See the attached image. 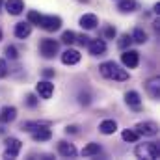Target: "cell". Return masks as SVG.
<instances>
[{
    "mask_svg": "<svg viewBox=\"0 0 160 160\" xmlns=\"http://www.w3.org/2000/svg\"><path fill=\"white\" fill-rule=\"evenodd\" d=\"M116 36H118V32H116L114 26H106V28H104V38H106V39H114Z\"/></svg>",
    "mask_w": 160,
    "mask_h": 160,
    "instance_id": "4dcf8cb0",
    "label": "cell"
},
{
    "mask_svg": "<svg viewBox=\"0 0 160 160\" xmlns=\"http://www.w3.org/2000/svg\"><path fill=\"white\" fill-rule=\"evenodd\" d=\"M36 91L41 99H50L54 93V84H50L48 80H41L39 84L36 86Z\"/></svg>",
    "mask_w": 160,
    "mask_h": 160,
    "instance_id": "30bf717a",
    "label": "cell"
},
{
    "mask_svg": "<svg viewBox=\"0 0 160 160\" xmlns=\"http://www.w3.org/2000/svg\"><path fill=\"white\" fill-rule=\"evenodd\" d=\"M0 41H2V30H0Z\"/></svg>",
    "mask_w": 160,
    "mask_h": 160,
    "instance_id": "8d00e7d4",
    "label": "cell"
},
{
    "mask_svg": "<svg viewBox=\"0 0 160 160\" xmlns=\"http://www.w3.org/2000/svg\"><path fill=\"white\" fill-rule=\"evenodd\" d=\"M116 130H118V123L114 119H104L99 125V132L104 134V136H110V134H114Z\"/></svg>",
    "mask_w": 160,
    "mask_h": 160,
    "instance_id": "d6986e66",
    "label": "cell"
},
{
    "mask_svg": "<svg viewBox=\"0 0 160 160\" xmlns=\"http://www.w3.org/2000/svg\"><path fill=\"white\" fill-rule=\"evenodd\" d=\"M125 102L134 110H142V99H140L138 91H127L125 93Z\"/></svg>",
    "mask_w": 160,
    "mask_h": 160,
    "instance_id": "5bb4252c",
    "label": "cell"
},
{
    "mask_svg": "<svg viewBox=\"0 0 160 160\" xmlns=\"http://www.w3.org/2000/svg\"><path fill=\"white\" fill-rule=\"evenodd\" d=\"M43 77H45V78L54 77V69H43Z\"/></svg>",
    "mask_w": 160,
    "mask_h": 160,
    "instance_id": "836d02e7",
    "label": "cell"
},
{
    "mask_svg": "<svg viewBox=\"0 0 160 160\" xmlns=\"http://www.w3.org/2000/svg\"><path fill=\"white\" fill-rule=\"evenodd\" d=\"M155 11H157V13H160V2H158V4H155Z\"/></svg>",
    "mask_w": 160,
    "mask_h": 160,
    "instance_id": "d590c367",
    "label": "cell"
},
{
    "mask_svg": "<svg viewBox=\"0 0 160 160\" xmlns=\"http://www.w3.org/2000/svg\"><path fill=\"white\" fill-rule=\"evenodd\" d=\"M6 11L9 15H21L24 11V2L22 0H6Z\"/></svg>",
    "mask_w": 160,
    "mask_h": 160,
    "instance_id": "9a60e30c",
    "label": "cell"
},
{
    "mask_svg": "<svg viewBox=\"0 0 160 160\" xmlns=\"http://www.w3.org/2000/svg\"><path fill=\"white\" fill-rule=\"evenodd\" d=\"M65 132H67V134H75V132H77V127H75V125H71V127H67V128H65Z\"/></svg>",
    "mask_w": 160,
    "mask_h": 160,
    "instance_id": "e575fe53",
    "label": "cell"
},
{
    "mask_svg": "<svg viewBox=\"0 0 160 160\" xmlns=\"http://www.w3.org/2000/svg\"><path fill=\"white\" fill-rule=\"evenodd\" d=\"M78 2H89V0H78Z\"/></svg>",
    "mask_w": 160,
    "mask_h": 160,
    "instance_id": "74e56055",
    "label": "cell"
},
{
    "mask_svg": "<svg viewBox=\"0 0 160 160\" xmlns=\"http://www.w3.org/2000/svg\"><path fill=\"white\" fill-rule=\"evenodd\" d=\"M15 118H17V108L15 106H4L0 110V123L2 125H8V123L15 121Z\"/></svg>",
    "mask_w": 160,
    "mask_h": 160,
    "instance_id": "4fadbf2b",
    "label": "cell"
},
{
    "mask_svg": "<svg viewBox=\"0 0 160 160\" xmlns=\"http://www.w3.org/2000/svg\"><path fill=\"white\" fill-rule=\"evenodd\" d=\"M62 41H63L65 45H73V43H77V34H75L73 30H65V32L62 34Z\"/></svg>",
    "mask_w": 160,
    "mask_h": 160,
    "instance_id": "d4e9b609",
    "label": "cell"
},
{
    "mask_svg": "<svg viewBox=\"0 0 160 160\" xmlns=\"http://www.w3.org/2000/svg\"><path fill=\"white\" fill-rule=\"evenodd\" d=\"M58 153L63 158H75L77 157V147L73 143H69V142H60L58 143Z\"/></svg>",
    "mask_w": 160,
    "mask_h": 160,
    "instance_id": "8fae6325",
    "label": "cell"
},
{
    "mask_svg": "<svg viewBox=\"0 0 160 160\" xmlns=\"http://www.w3.org/2000/svg\"><path fill=\"white\" fill-rule=\"evenodd\" d=\"M99 153H101V145L95 143V142L88 143V145L82 149V157H95V155H99Z\"/></svg>",
    "mask_w": 160,
    "mask_h": 160,
    "instance_id": "7402d4cb",
    "label": "cell"
},
{
    "mask_svg": "<svg viewBox=\"0 0 160 160\" xmlns=\"http://www.w3.org/2000/svg\"><path fill=\"white\" fill-rule=\"evenodd\" d=\"M136 132L140 136H155V134H158V125L153 121H143V123L136 125Z\"/></svg>",
    "mask_w": 160,
    "mask_h": 160,
    "instance_id": "52a82bcc",
    "label": "cell"
},
{
    "mask_svg": "<svg viewBox=\"0 0 160 160\" xmlns=\"http://www.w3.org/2000/svg\"><path fill=\"white\" fill-rule=\"evenodd\" d=\"M0 4H2V0H0Z\"/></svg>",
    "mask_w": 160,
    "mask_h": 160,
    "instance_id": "f35d334b",
    "label": "cell"
},
{
    "mask_svg": "<svg viewBox=\"0 0 160 160\" xmlns=\"http://www.w3.org/2000/svg\"><path fill=\"white\" fill-rule=\"evenodd\" d=\"M58 50H60V43L54 39H41L39 43V52L43 58H54L56 54H58Z\"/></svg>",
    "mask_w": 160,
    "mask_h": 160,
    "instance_id": "277c9868",
    "label": "cell"
},
{
    "mask_svg": "<svg viewBox=\"0 0 160 160\" xmlns=\"http://www.w3.org/2000/svg\"><path fill=\"white\" fill-rule=\"evenodd\" d=\"M30 34H32V24H30L28 21H26V22H17V24H15V38L26 39Z\"/></svg>",
    "mask_w": 160,
    "mask_h": 160,
    "instance_id": "ac0fdd59",
    "label": "cell"
},
{
    "mask_svg": "<svg viewBox=\"0 0 160 160\" xmlns=\"http://www.w3.org/2000/svg\"><path fill=\"white\" fill-rule=\"evenodd\" d=\"M121 63L128 69H136L138 63H140V52L138 50H130V48H125L123 54H121Z\"/></svg>",
    "mask_w": 160,
    "mask_h": 160,
    "instance_id": "5b68a950",
    "label": "cell"
},
{
    "mask_svg": "<svg viewBox=\"0 0 160 160\" xmlns=\"http://www.w3.org/2000/svg\"><path fill=\"white\" fill-rule=\"evenodd\" d=\"M136 8H138L136 0H119V4H118V9L121 13H132Z\"/></svg>",
    "mask_w": 160,
    "mask_h": 160,
    "instance_id": "44dd1931",
    "label": "cell"
},
{
    "mask_svg": "<svg viewBox=\"0 0 160 160\" xmlns=\"http://www.w3.org/2000/svg\"><path fill=\"white\" fill-rule=\"evenodd\" d=\"M24 102H26V106L36 108V106H38V102H39V99H38L34 93H28V95H26V99H24Z\"/></svg>",
    "mask_w": 160,
    "mask_h": 160,
    "instance_id": "83f0119b",
    "label": "cell"
},
{
    "mask_svg": "<svg viewBox=\"0 0 160 160\" xmlns=\"http://www.w3.org/2000/svg\"><path fill=\"white\" fill-rule=\"evenodd\" d=\"M38 26L47 30V32H56V30L62 28V19L58 15H41Z\"/></svg>",
    "mask_w": 160,
    "mask_h": 160,
    "instance_id": "3957f363",
    "label": "cell"
},
{
    "mask_svg": "<svg viewBox=\"0 0 160 160\" xmlns=\"http://www.w3.org/2000/svg\"><path fill=\"white\" fill-rule=\"evenodd\" d=\"M6 56H8L9 60H17V58H19V50H17V47H13V45L6 47Z\"/></svg>",
    "mask_w": 160,
    "mask_h": 160,
    "instance_id": "4316f807",
    "label": "cell"
},
{
    "mask_svg": "<svg viewBox=\"0 0 160 160\" xmlns=\"http://www.w3.org/2000/svg\"><path fill=\"white\" fill-rule=\"evenodd\" d=\"M130 43H132V38H130L128 34H123V36L119 38V41H118V47H119L121 50H125V48L130 47Z\"/></svg>",
    "mask_w": 160,
    "mask_h": 160,
    "instance_id": "484cf974",
    "label": "cell"
},
{
    "mask_svg": "<svg viewBox=\"0 0 160 160\" xmlns=\"http://www.w3.org/2000/svg\"><path fill=\"white\" fill-rule=\"evenodd\" d=\"M45 127H50V121H24L21 125V130L24 132H34V130H39Z\"/></svg>",
    "mask_w": 160,
    "mask_h": 160,
    "instance_id": "2e32d148",
    "label": "cell"
},
{
    "mask_svg": "<svg viewBox=\"0 0 160 160\" xmlns=\"http://www.w3.org/2000/svg\"><path fill=\"white\" fill-rule=\"evenodd\" d=\"M22 149V142L17 138H9L6 140V151H4V158H17L19 153Z\"/></svg>",
    "mask_w": 160,
    "mask_h": 160,
    "instance_id": "8992f818",
    "label": "cell"
},
{
    "mask_svg": "<svg viewBox=\"0 0 160 160\" xmlns=\"http://www.w3.org/2000/svg\"><path fill=\"white\" fill-rule=\"evenodd\" d=\"M130 38H132V41H134V43H138V45H143V43L147 41V34H145L142 28H136V30L132 32V36H130Z\"/></svg>",
    "mask_w": 160,
    "mask_h": 160,
    "instance_id": "cb8c5ba5",
    "label": "cell"
},
{
    "mask_svg": "<svg viewBox=\"0 0 160 160\" xmlns=\"http://www.w3.org/2000/svg\"><path fill=\"white\" fill-rule=\"evenodd\" d=\"M97 24H99V19H97V15H93V13H86V15L80 17V26H82L84 30H93Z\"/></svg>",
    "mask_w": 160,
    "mask_h": 160,
    "instance_id": "e0dca14e",
    "label": "cell"
},
{
    "mask_svg": "<svg viewBox=\"0 0 160 160\" xmlns=\"http://www.w3.org/2000/svg\"><path fill=\"white\" fill-rule=\"evenodd\" d=\"M121 138H123L125 142H130V143H136V142L140 140V134H138L136 130H132V128H127V130H123V134H121Z\"/></svg>",
    "mask_w": 160,
    "mask_h": 160,
    "instance_id": "603a6c76",
    "label": "cell"
},
{
    "mask_svg": "<svg viewBox=\"0 0 160 160\" xmlns=\"http://www.w3.org/2000/svg\"><path fill=\"white\" fill-rule=\"evenodd\" d=\"M78 102H80V104H84V106H88V104L91 102V95H89L88 91H82V93H78Z\"/></svg>",
    "mask_w": 160,
    "mask_h": 160,
    "instance_id": "f1b7e54d",
    "label": "cell"
},
{
    "mask_svg": "<svg viewBox=\"0 0 160 160\" xmlns=\"http://www.w3.org/2000/svg\"><path fill=\"white\" fill-rule=\"evenodd\" d=\"M80 58H82V54H80L78 50H75V48H67V50L62 54V62H63L65 65H77L80 62Z\"/></svg>",
    "mask_w": 160,
    "mask_h": 160,
    "instance_id": "7c38bea8",
    "label": "cell"
},
{
    "mask_svg": "<svg viewBox=\"0 0 160 160\" xmlns=\"http://www.w3.org/2000/svg\"><path fill=\"white\" fill-rule=\"evenodd\" d=\"M99 71H101V75H102L104 78L116 80V82H125V80L130 78V75H128L125 69H121L116 62H102V63L99 65Z\"/></svg>",
    "mask_w": 160,
    "mask_h": 160,
    "instance_id": "6da1fadb",
    "label": "cell"
},
{
    "mask_svg": "<svg viewBox=\"0 0 160 160\" xmlns=\"http://www.w3.org/2000/svg\"><path fill=\"white\" fill-rule=\"evenodd\" d=\"M88 48H89V54L91 56H102L106 52V41L104 39H89L88 43Z\"/></svg>",
    "mask_w": 160,
    "mask_h": 160,
    "instance_id": "ba28073f",
    "label": "cell"
},
{
    "mask_svg": "<svg viewBox=\"0 0 160 160\" xmlns=\"http://www.w3.org/2000/svg\"><path fill=\"white\" fill-rule=\"evenodd\" d=\"M32 138H34V142H48L52 138V132H50L48 127H45V128H39V130H34Z\"/></svg>",
    "mask_w": 160,
    "mask_h": 160,
    "instance_id": "ffe728a7",
    "label": "cell"
},
{
    "mask_svg": "<svg viewBox=\"0 0 160 160\" xmlns=\"http://www.w3.org/2000/svg\"><path fill=\"white\" fill-rule=\"evenodd\" d=\"M8 73H9V69H8L6 60H0V78H6V77H8Z\"/></svg>",
    "mask_w": 160,
    "mask_h": 160,
    "instance_id": "1f68e13d",
    "label": "cell"
},
{
    "mask_svg": "<svg viewBox=\"0 0 160 160\" xmlns=\"http://www.w3.org/2000/svg\"><path fill=\"white\" fill-rule=\"evenodd\" d=\"M145 89H147V93H149V97H151V99L158 101V99H160V78H158V77H153V78L147 80Z\"/></svg>",
    "mask_w": 160,
    "mask_h": 160,
    "instance_id": "9c48e42d",
    "label": "cell"
},
{
    "mask_svg": "<svg viewBox=\"0 0 160 160\" xmlns=\"http://www.w3.org/2000/svg\"><path fill=\"white\" fill-rule=\"evenodd\" d=\"M39 19H41L39 11H28V22H30V24H38Z\"/></svg>",
    "mask_w": 160,
    "mask_h": 160,
    "instance_id": "f546056e",
    "label": "cell"
},
{
    "mask_svg": "<svg viewBox=\"0 0 160 160\" xmlns=\"http://www.w3.org/2000/svg\"><path fill=\"white\" fill-rule=\"evenodd\" d=\"M77 43H78L80 47H88L89 38H88V36H84V34H80V36H77Z\"/></svg>",
    "mask_w": 160,
    "mask_h": 160,
    "instance_id": "d6a6232c",
    "label": "cell"
},
{
    "mask_svg": "<svg viewBox=\"0 0 160 160\" xmlns=\"http://www.w3.org/2000/svg\"><path fill=\"white\" fill-rule=\"evenodd\" d=\"M136 157L138 158H145V160H158L160 158V145L155 142L149 143H140L136 147Z\"/></svg>",
    "mask_w": 160,
    "mask_h": 160,
    "instance_id": "7a4b0ae2",
    "label": "cell"
}]
</instances>
